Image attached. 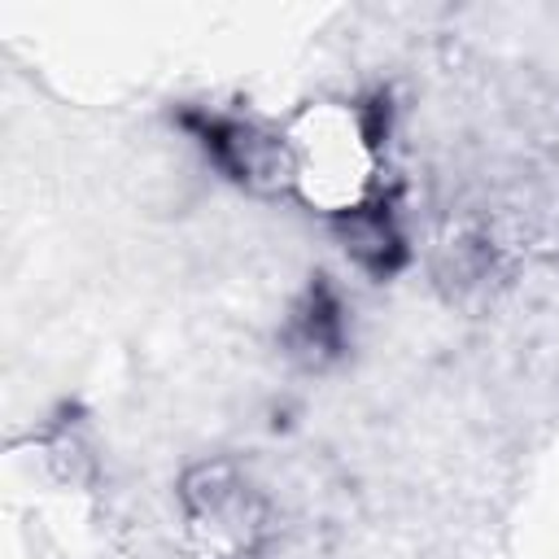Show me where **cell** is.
<instances>
[{"label": "cell", "instance_id": "cell-1", "mask_svg": "<svg viewBox=\"0 0 559 559\" xmlns=\"http://www.w3.org/2000/svg\"><path fill=\"white\" fill-rule=\"evenodd\" d=\"M183 127L201 140V148L231 175V179H253L262 170V157H258V140L240 127V122H227V118H210V114H183Z\"/></svg>", "mask_w": 559, "mask_h": 559}, {"label": "cell", "instance_id": "cell-2", "mask_svg": "<svg viewBox=\"0 0 559 559\" xmlns=\"http://www.w3.org/2000/svg\"><path fill=\"white\" fill-rule=\"evenodd\" d=\"M349 249L376 275H393L402 266L406 249H402V236L393 227L389 205H371V210H354L349 214Z\"/></svg>", "mask_w": 559, "mask_h": 559}, {"label": "cell", "instance_id": "cell-3", "mask_svg": "<svg viewBox=\"0 0 559 559\" xmlns=\"http://www.w3.org/2000/svg\"><path fill=\"white\" fill-rule=\"evenodd\" d=\"M293 336L301 349H319V354H336L341 349V301L332 297L328 284H314L306 306L293 319Z\"/></svg>", "mask_w": 559, "mask_h": 559}]
</instances>
